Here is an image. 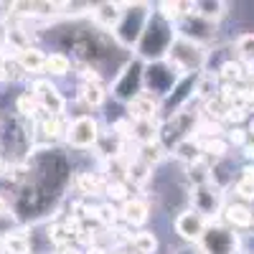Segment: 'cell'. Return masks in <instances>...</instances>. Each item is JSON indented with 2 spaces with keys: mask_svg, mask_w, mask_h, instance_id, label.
Segmentation results:
<instances>
[{
  "mask_svg": "<svg viewBox=\"0 0 254 254\" xmlns=\"http://www.w3.org/2000/svg\"><path fill=\"white\" fill-rule=\"evenodd\" d=\"M242 178H244V181H254V163H247V165L242 168Z\"/></svg>",
  "mask_w": 254,
  "mask_h": 254,
  "instance_id": "ab89813d",
  "label": "cell"
},
{
  "mask_svg": "<svg viewBox=\"0 0 254 254\" xmlns=\"http://www.w3.org/2000/svg\"><path fill=\"white\" fill-rule=\"evenodd\" d=\"M176 31H178V36H183L188 41H193V44H201L203 46L206 41H211V38L216 36V23H211V20L201 18L193 10V13H188V15L181 18V23L176 26Z\"/></svg>",
  "mask_w": 254,
  "mask_h": 254,
  "instance_id": "8fae6325",
  "label": "cell"
},
{
  "mask_svg": "<svg viewBox=\"0 0 254 254\" xmlns=\"http://www.w3.org/2000/svg\"><path fill=\"white\" fill-rule=\"evenodd\" d=\"M142 92H145V61H140L137 56L127 59L120 66L115 81L110 84V94L120 104H130Z\"/></svg>",
  "mask_w": 254,
  "mask_h": 254,
  "instance_id": "277c9868",
  "label": "cell"
},
{
  "mask_svg": "<svg viewBox=\"0 0 254 254\" xmlns=\"http://www.w3.org/2000/svg\"><path fill=\"white\" fill-rule=\"evenodd\" d=\"M201 155L214 160V163L229 158V140H224V137H203L201 140Z\"/></svg>",
  "mask_w": 254,
  "mask_h": 254,
  "instance_id": "7402d4cb",
  "label": "cell"
},
{
  "mask_svg": "<svg viewBox=\"0 0 254 254\" xmlns=\"http://www.w3.org/2000/svg\"><path fill=\"white\" fill-rule=\"evenodd\" d=\"M120 15H122V3H112V0H107V3H94L92 8V26L104 31V33H112L115 26L120 23Z\"/></svg>",
  "mask_w": 254,
  "mask_h": 254,
  "instance_id": "5bb4252c",
  "label": "cell"
},
{
  "mask_svg": "<svg viewBox=\"0 0 254 254\" xmlns=\"http://www.w3.org/2000/svg\"><path fill=\"white\" fill-rule=\"evenodd\" d=\"M0 125H3V117H0Z\"/></svg>",
  "mask_w": 254,
  "mask_h": 254,
  "instance_id": "f6af8a7d",
  "label": "cell"
},
{
  "mask_svg": "<svg viewBox=\"0 0 254 254\" xmlns=\"http://www.w3.org/2000/svg\"><path fill=\"white\" fill-rule=\"evenodd\" d=\"M0 247H3L8 254H31V242L28 234H23L20 229L10 231L5 239H0Z\"/></svg>",
  "mask_w": 254,
  "mask_h": 254,
  "instance_id": "484cf974",
  "label": "cell"
},
{
  "mask_svg": "<svg viewBox=\"0 0 254 254\" xmlns=\"http://www.w3.org/2000/svg\"><path fill=\"white\" fill-rule=\"evenodd\" d=\"M127 107V117L132 122H142V120H160V99L153 97V94H137L130 104H125Z\"/></svg>",
  "mask_w": 254,
  "mask_h": 254,
  "instance_id": "4fadbf2b",
  "label": "cell"
},
{
  "mask_svg": "<svg viewBox=\"0 0 254 254\" xmlns=\"http://www.w3.org/2000/svg\"><path fill=\"white\" fill-rule=\"evenodd\" d=\"M171 66L176 69L178 76H188V74H203L206 64H208V51L206 46L201 44H193L183 36H178L173 41L171 51H168V59H165Z\"/></svg>",
  "mask_w": 254,
  "mask_h": 254,
  "instance_id": "3957f363",
  "label": "cell"
},
{
  "mask_svg": "<svg viewBox=\"0 0 254 254\" xmlns=\"http://www.w3.org/2000/svg\"><path fill=\"white\" fill-rule=\"evenodd\" d=\"M173 158L181 160V163H186V165L196 163V160L201 158V140L193 135V137H188V140L178 142V145L173 147Z\"/></svg>",
  "mask_w": 254,
  "mask_h": 254,
  "instance_id": "44dd1931",
  "label": "cell"
},
{
  "mask_svg": "<svg viewBox=\"0 0 254 254\" xmlns=\"http://www.w3.org/2000/svg\"><path fill=\"white\" fill-rule=\"evenodd\" d=\"M176 254H196V252H190V249H181V252H176Z\"/></svg>",
  "mask_w": 254,
  "mask_h": 254,
  "instance_id": "7bdbcfd3",
  "label": "cell"
},
{
  "mask_svg": "<svg viewBox=\"0 0 254 254\" xmlns=\"http://www.w3.org/2000/svg\"><path fill=\"white\" fill-rule=\"evenodd\" d=\"M46 237H49V242H51V247L59 252V249H66V247H71L76 239H74V231L66 226V221H51V224H46Z\"/></svg>",
  "mask_w": 254,
  "mask_h": 254,
  "instance_id": "d6986e66",
  "label": "cell"
},
{
  "mask_svg": "<svg viewBox=\"0 0 254 254\" xmlns=\"http://www.w3.org/2000/svg\"><path fill=\"white\" fill-rule=\"evenodd\" d=\"M130 244H132L135 254H158V247H160L153 231H137Z\"/></svg>",
  "mask_w": 254,
  "mask_h": 254,
  "instance_id": "f546056e",
  "label": "cell"
},
{
  "mask_svg": "<svg viewBox=\"0 0 254 254\" xmlns=\"http://www.w3.org/2000/svg\"><path fill=\"white\" fill-rule=\"evenodd\" d=\"M33 99L38 102V110L49 115V117H64L66 115V99L59 92V87L51 79H33L31 81V89Z\"/></svg>",
  "mask_w": 254,
  "mask_h": 254,
  "instance_id": "9c48e42d",
  "label": "cell"
},
{
  "mask_svg": "<svg viewBox=\"0 0 254 254\" xmlns=\"http://www.w3.org/2000/svg\"><path fill=\"white\" fill-rule=\"evenodd\" d=\"M66 127H69V122L64 125V117H49V115H44L41 132H44L46 140H61V137H66Z\"/></svg>",
  "mask_w": 254,
  "mask_h": 254,
  "instance_id": "4dcf8cb0",
  "label": "cell"
},
{
  "mask_svg": "<svg viewBox=\"0 0 254 254\" xmlns=\"http://www.w3.org/2000/svg\"><path fill=\"white\" fill-rule=\"evenodd\" d=\"M198 122H201L198 112H190L188 107L176 112L173 117H168V120H160V142H163V147L171 153L178 142L193 137Z\"/></svg>",
  "mask_w": 254,
  "mask_h": 254,
  "instance_id": "5b68a950",
  "label": "cell"
},
{
  "mask_svg": "<svg viewBox=\"0 0 254 254\" xmlns=\"http://www.w3.org/2000/svg\"><path fill=\"white\" fill-rule=\"evenodd\" d=\"M155 13L160 18H165L168 23L178 26L181 18H183V3L181 0H160V3H155Z\"/></svg>",
  "mask_w": 254,
  "mask_h": 254,
  "instance_id": "f1b7e54d",
  "label": "cell"
},
{
  "mask_svg": "<svg viewBox=\"0 0 254 254\" xmlns=\"http://www.w3.org/2000/svg\"><path fill=\"white\" fill-rule=\"evenodd\" d=\"M15 61H18V66L23 69L26 76H38V74H44L46 71V54L41 51L38 46H28L23 51H18L15 54Z\"/></svg>",
  "mask_w": 254,
  "mask_h": 254,
  "instance_id": "e0dca14e",
  "label": "cell"
},
{
  "mask_svg": "<svg viewBox=\"0 0 254 254\" xmlns=\"http://www.w3.org/2000/svg\"><path fill=\"white\" fill-rule=\"evenodd\" d=\"M190 208H196L198 214H203L208 221H214L216 214H221L224 201H221V190L214 183H206V186H196L193 193H190Z\"/></svg>",
  "mask_w": 254,
  "mask_h": 254,
  "instance_id": "7c38bea8",
  "label": "cell"
},
{
  "mask_svg": "<svg viewBox=\"0 0 254 254\" xmlns=\"http://www.w3.org/2000/svg\"><path fill=\"white\" fill-rule=\"evenodd\" d=\"M249 135H254V120L249 122Z\"/></svg>",
  "mask_w": 254,
  "mask_h": 254,
  "instance_id": "ee69618b",
  "label": "cell"
},
{
  "mask_svg": "<svg viewBox=\"0 0 254 254\" xmlns=\"http://www.w3.org/2000/svg\"><path fill=\"white\" fill-rule=\"evenodd\" d=\"M247 130H242V127H231L229 130V145H237V147H244L247 145Z\"/></svg>",
  "mask_w": 254,
  "mask_h": 254,
  "instance_id": "8d00e7d4",
  "label": "cell"
},
{
  "mask_svg": "<svg viewBox=\"0 0 254 254\" xmlns=\"http://www.w3.org/2000/svg\"><path fill=\"white\" fill-rule=\"evenodd\" d=\"M150 219V203L140 196H132L127 198L122 206H120V221H125L127 226H142Z\"/></svg>",
  "mask_w": 254,
  "mask_h": 254,
  "instance_id": "9a60e30c",
  "label": "cell"
},
{
  "mask_svg": "<svg viewBox=\"0 0 254 254\" xmlns=\"http://www.w3.org/2000/svg\"><path fill=\"white\" fill-rule=\"evenodd\" d=\"M104 196L110 198V203H115V201L125 203L127 198H132V196H130V186H127V181H117V178L107 181V186H104Z\"/></svg>",
  "mask_w": 254,
  "mask_h": 254,
  "instance_id": "1f68e13d",
  "label": "cell"
},
{
  "mask_svg": "<svg viewBox=\"0 0 254 254\" xmlns=\"http://www.w3.org/2000/svg\"><path fill=\"white\" fill-rule=\"evenodd\" d=\"M242 153H244V158H247L249 163H254V142H247V145L242 147Z\"/></svg>",
  "mask_w": 254,
  "mask_h": 254,
  "instance_id": "60d3db41",
  "label": "cell"
},
{
  "mask_svg": "<svg viewBox=\"0 0 254 254\" xmlns=\"http://www.w3.org/2000/svg\"><path fill=\"white\" fill-rule=\"evenodd\" d=\"M229 10V3H224V0H196V13L206 20H211V23H216L219 18H224Z\"/></svg>",
  "mask_w": 254,
  "mask_h": 254,
  "instance_id": "d4e9b609",
  "label": "cell"
},
{
  "mask_svg": "<svg viewBox=\"0 0 254 254\" xmlns=\"http://www.w3.org/2000/svg\"><path fill=\"white\" fill-rule=\"evenodd\" d=\"M201 254H242V239L231 226L211 221L198 242Z\"/></svg>",
  "mask_w": 254,
  "mask_h": 254,
  "instance_id": "8992f818",
  "label": "cell"
},
{
  "mask_svg": "<svg viewBox=\"0 0 254 254\" xmlns=\"http://www.w3.org/2000/svg\"><path fill=\"white\" fill-rule=\"evenodd\" d=\"M219 79L224 84H237L244 79V66H242V61H224L221 64V69H219Z\"/></svg>",
  "mask_w": 254,
  "mask_h": 254,
  "instance_id": "836d02e7",
  "label": "cell"
},
{
  "mask_svg": "<svg viewBox=\"0 0 254 254\" xmlns=\"http://www.w3.org/2000/svg\"><path fill=\"white\" fill-rule=\"evenodd\" d=\"M153 15V5L150 3H122V15H120V23L112 31L115 44L125 51H135V46L140 44V36L147 26V20Z\"/></svg>",
  "mask_w": 254,
  "mask_h": 254,
  "instance_id": "7a4b0ae2",
  "label": "cell"
},
{
  "mask_svg": "<svg viewBox=\"0 0 254 254\" xmlns=\"http://www.w3.org/2000/svg\"><path fill=\"white\" fill-rule=\"evenodd\" d=\"M221 216H224V221L231 229H249V226H254V211L247 203H242V201L226 203L221 208Z\"/></svg>",
  "mask_w": 254,
  "mask_h": 254,
  "instance_id": "2e32d148",
  "label": "cell"
},
{
  "mask_svg": "<svg viewBox=\"0 0 254 254\" xmlns=\"http://www.w3.org/2000/svg\"><path fill=\"white\" fill-rule=\"evenodd\" d=\"M178 74L168 61H150L145 64V92L158 99H165L178 84Z\"/></svg>",
  "mask_w": 254,
  "mask_h": 254,
  "instance_id": "ba28073f",
  "label": "cell"
},
{
  "mask_svg": "<svg viewBox=\"0 0 254 254\" xmlns=\"http://www.w3.org/2000/svg\"><path fill=\"white\" fill-rule=\"evenodd\" d=\"M107 94L110 92L104 89V84H79V99L87 107H102Z\"/></svg>",
  "mask_w": 254,
  "mask_h": 254,
  "instance_id": "cb8c5ba5",
  "label": "cell"
},
{
  "mask_svg": "<svg viewBox=\"0 0 254 254\" xmlns=\"http://www.w3.org/2000/svg\"><path fill=\"white\" fill-rule=\"evenodd\" d=\"M208 224H211V221H208L203 214H198L196 208H183L181 214L176 216V221H173V229H176V234H178L183 242L198 244L201 237L206 234Z\"/></svg>",
  "mask_w": 254,
  "mask_h": 254,
  "instance_id": "30bf717a",
  "label": "cell"
},
{
  "mask_svg": "<svg viewBox=\"0 0 254 254\" xmlns=\"http://www.w3.org/2000/svg\"><path fill=\"white\" fill-rule=\"evenodd\" d=\"M127 183H132V186H145L147 181H150V176H153V168L150 165H145L137 155L127 163Z\"/></svg>",
  "mask_w": 254,
  "mask_h": 254,
  "instance_id": "4316f807",
  "label": "cell"
},
{
  "mask_svg": "<svg viewBox=\"0 0 254 254\" xmlns=\"http://www.w3.org/2000/svg\"><path fill=\"white\" fill-rule=\"evenodd\" d=\"M15 112H18V117H20V120H33V117H36V112H41V110H38V102L33 99V94H31V92L18 94V99H15Z\"/></svg>",
  "mask_w": 254,
  "mask_h": 254,
  "instance_id": "d6a6232c",
  "label": "cell"
},
{
  "mask_svg": "<svg viewBox=\"0 0 254 254\" xmlns=\"http://www.w3.org/2000/svg\"><path fill=\"white\" fill-rule=\"evenodd\" d=\"M74 186H76V190H79L84 198H92V196H102L104 193L107 181H104L99 173H94V171H76Z\"/></svg>",
  "mask_w": 254,
  "mask_h": 254,
  "instance_id": "ac0fdd59",
  "label": "cell"
},
{
  "mask_svg": "<svg viewBox=\"0 0 254 254\" xmlns=\"http://www.w3.org/2000/svg\"><path fill=\"white\" fill-rule=\"evenodd\" d=\"M0 216H15V214H13V203H10V198H5L3 193H0Z\"/></svg>",
  "mask_w": 254,
  "mask_h": 254,
  "instance_id": "f35d334b",
  "label": "cell"
},
{
  "mask_svg": "<svg viewBox=\"0 0 254 254\" xmlns=\"http://www.w3.org/2000/svg\"><path fill=\"white\" fill-rule=\"evenodd\" d=\"M66 145L74 147V150H89V147H97L102 140V127L99 120L92 115H79L69 122L66 127Z\"/></svg>",
  "mask_w": 254,
  "mask_h": 254,
  "instance_id": "52a82bcc",
  "label": "cell"
},
{
  "mask_svg": "<svg viewBox=\"0 0 254 254\" xmlns=\"http://www.w3.org/2000/svg\"><path fill=\"white\" fill-rule=\"evenodd\" d=\"M71 71V59L64 54V51H54V54H46V76L51 79H61V76H69Z\"/></svg>",
  "mask_w": 254,
  "mask_h": 254,
  "instance_id": "ffe728a7",
  "label": "cell"
},
{
  "mask_svg": "<svg viewBox=\"0 0 254 254\" xmlns=\"http://www.w3.org/2000/svg\"><path fill=\"white\" fill-rule=\"evenodd\" d=\"M137 158L145 163V165H150V168H155V165H160L165 158H168V150L163 147V142H153V145H142V147H137Z\"/></svg>",
  "mask_w": 254,
  "mask_h": 254,
  "instance_id": "83f0119b",
  "label": "cell"
},
{
  "mask_svg": "<svg viewBox=\"0 0 254 254\" xmlns=\"http://www.w3.org/2000/svg\"><path fill=\"white\" fill-rule=\"evenodd\" d=\"M178 38V31L173 23H168L165 18H160L155 10L147 20V26L140 36V44L135 46V56L145 64L150 61H165L168 59V51H171L173 41Z\"/></svg>",
  "mask_w": 254,
  "mask_h": 254,
  "instance_id": "6da1fadb",
  "label": "cell"
},
{
  "mask_svg": "<svg viewBox=\"0 0 254 254\" xmlns=\"http://www.w3.org/2000/svg\"><path fill=\"white\" fill-rule=\"evenodd\" d=\"M234 190H237V196H239V201L242 203H252L254 201V181H237V186H234Z\"/></svg>",
  "mask_w": 254,
  "mask_h": 254,
  "instance_id": "d590c367",
  "label": "cell"
},
{
  "mask_svg": "<svg viewBox=\"0 0 254 254\" xmlns=\"http://www.w3.org/2000/svg\"><path fill=\"white\" fill-rule=\"evenodd\" d=\"M59 254H81V252H79V247L71 244V247H66V249H59Z\"/></svg>",
  "mask_w": 254,
  "mask_h": 254,
  "instance_id": "b9f144b4",
  "label": "cell"
},
{
  "mask_svg": "<svg viewBox=\"0 0 254 254\" xmlns=\"http://www.w3.org/2000/svg\"><path fill=\"white\" fill-rule=\"evenodd\" d=\"M244 117H247V110L242 107V104H234V107H229V112H226V117H224V120L237 125V122H242Z\"/></svg>",
  "mask_w": 254,
  "mask_h": 254,
  "instance_id": "74e56055",
  "label": "cell"
},
{
  "mask_svg": "<svg viewBox=\"0 0 254 254\" xmlns=\"http://www.w3.org/2000/svg\"><path fill=\"white\" fill-rule=\"evenodd\" d=\"M234 49H237L239 61H244V64H254V33H242V36L237 38Z\"/></svg>",
  "mask_w": 254,
  "mask_h": 254,
  "instance_id": "e575fe53",
  "label": "cell"
},
{
  "mask_svg": "<svg viewBox=\"0 0 254 254\" xmlns=\"http://www.w3.org/2000/svg\"><path fill=\"white\" fill-rule=\"evenodd\" d=\"M219 74H211V71H203V74H198V81H196V97H201L203 102H208V99H214V97H219Z\"/></svg>",
  "mask_w": 254,
  "mask_h": 254,
  "instance_id": "603a6c76",
  "label": "cell"
}]
</instances>
